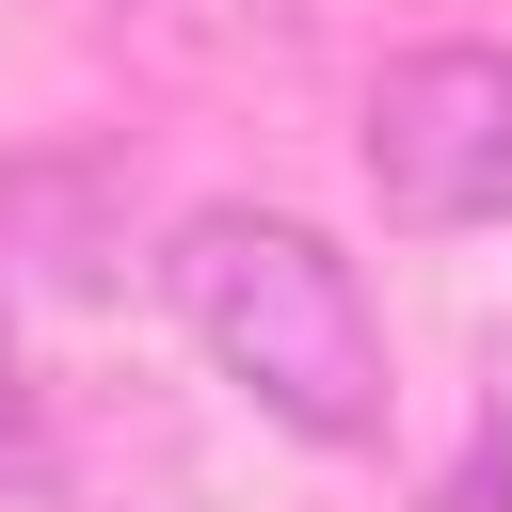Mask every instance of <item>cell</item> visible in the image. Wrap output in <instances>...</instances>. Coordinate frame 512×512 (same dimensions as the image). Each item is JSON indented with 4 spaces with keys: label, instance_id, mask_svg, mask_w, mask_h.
Returning a JSON list of instances; mask_svg holds the SVG:
<instances>
[{
    "label": "cell",
    "instance_id": "cell-2",
    "mask_svg": "<svg viewBox=\"0 0 512 512\" xmlns=\"http://www.w3.org/2000/svg\"><path fill=\"white\" fill-rule=\"evenodd\" d=\"M368 192L384 224L416 240H464V224H512V48H400L368 80Z\"/></svg>",
    "mask_w": 512,
    "mask_h": 512
},
{
    "label": "cell",
    "instance_id": "cell-3",
    "mask_svg": "<svg viewBox=\"0 0 512 512\" xmlns=\"http://www.w3.org/2000/svg\"><path fill=\"white\" fill-rule=\"evenodd\" d=\"M0 448H16V336H0Z\"/></svg>",
    "mask_w": 512,
    "mask_h": 512
},
{
    "label": "cell",
    "instance_id": "cell-1",
    "mask_svg": "<svg viewBox=\"0 0 512 512\" xmlns=\"http://www.w3.org/2000/svg\"><path fill=\"white\" fill-rule=\"evenodd\" d=\"M160 304L192 320V352L304 448H368L384 432V320H368V272L288 224V208H192L160 240Z\"/></svg>",
    "mask_w": 512,
    "mask_h": 512
}]
</instances>
